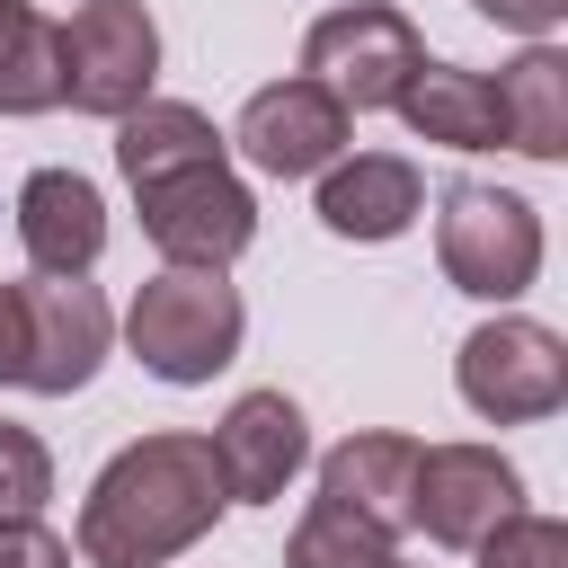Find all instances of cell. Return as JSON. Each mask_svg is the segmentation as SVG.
Wrapping results in <instances>:
<instances>
[{"instance_id":"25","label":"cell","mask_w":568,"mask_h":568,"mask_svg":"<svg viewBox=\"0 0 568 568\" xmlns=\"http://www.w3.org/2000/svg\"><path fill=\"white\" fill-rule=\"evenodd\" d=\"M390 568H408V559H390Z\"/></svg>"},{"instance_id":"3","label":"cell","mask_w":568,"mask_h":568,"mask_svg":"<svg viewBox=\"0 0 568 568\" xmlns=\"http://www.w3.org/2000/svg\"><path fill=\"white\" fill-rule=\"evenodd\" d=\"M435 266L453 293L470 302H515L532 293L541 275V213L515 195V186H488V178H453L435 195Z\"/></svg>"},{"instance_id":"21","label":"cell","mask_w":568,"mask_h":568,"mask_svg":"<svg viewBox=\"0 0 568 568\" xmlns=\"http://www.w3.org/2000/svg\"><path fill=\"white\" fill-rule=\"evenodd\" d=\"M44 497H53V453H44V435L0 417V524L36 515Z\"/></svg>"},{"instance_id":"12","label":"cell","mask_w":568,"mask_h":568,"mask_svg":"<svg viewBox=\"0 0 568 568\" xmlns=\"http://www.w3.org/2000/svg\"><path fill=\"white\" fill-rule=\"evenodd\" d=\"M337 240H399L426 213V178L399 151H346L320 169V204H311Z\"/></svg>"},{"instance_id":"18","label":"cell","mask_w":568,"mask_h":568,"mask_svg":"<svg viewBox=\"0 0 568 568\" xmlns=\"http://www.w3.org/2000/svg\"><path fill=\"white\" fill-rule=\"evenodd\" d=\"M44 106H62L53 18L27 0H0V115H44Z\"/></svg>"},{"instance_id":"23","label":"cell","mask_w":568,"mask_h":568,"mask_svg":"<svg viewBox=\"0 0 568 568\" xmlns=\"http://www.w3.org/2000/svg\"><path fill=\"white\" fill-rule=\"evenodd\" d=\"M479 18H497V27H515V36H532V44H550V27L568 18V0H470Z\"/></svg>"},{"instance_id":"5","label":"cell","mask_w":568,"mask_h":568,"mask_svg":"<svg viewBox=\"0 0 568 568\" xmlns=\"http://www.w3.org/2000/svg\"><path fill=\"white\" fill-rule=\"evenodd\" d=\"M453 390L470 417L488 426H532V417H559L568 408V337L541 328V320H479L453 355Z\"/></svg>"},{"instance_id":"17","label":"cell","mask_w":568,"mask_h":568,"mask_svg":"<svg viewBox=\"0 0 568 568\" xmlns=\"http://www.w3.org/2000/svg\"><path fill=\"white\" fill-rule=\"evenodd\" d=\"M195 160H231V142L213 133L204 106H186V98H142L133 115H115V169H124V186L169 178V169H195Z\"/></svg>"},{"instance_id":"8","label":"cell","mask_w":568,"mask_h":568,"mask_svg":"<svg viewBox=\"0 0 568 568\" xmlns=\"http://www.w3.org/2000/svg\"><path fill=\"white\" fill-rule=\"evenodd\" d=\"M524 506V470L497 444H417L408 479V524L444 550H479L506 515Z\"/></svg>"},{"instance_id":"16","label":"cell","mask_w":568,"mask_h":568,"mask_svg":"<svg viewBox=\"0 0 568 568\" xmlns=\"http://www.w3.org/2000/svg\"><path fill=\"white\" fill-rule=\"evenodd\" d=\"M497 133L524 160H568V53L559 44H524L497 80Z\"/></svg>"},{"instance_id":"9","label":"cell","mask_w":568,"mask_h":568,"mask_svg":"<svg viewBox=\"0 0 568 568\" xmlns=\"http://www.w3.org/2000/svg\"><path fill=\"white\" fill-rule=\"evenodd\" d=\"M18 302H27V373H18V390H36V399L89 390L98 364H106V346H115L106 293L89 275H27Z\"/></svg>"},{"instance_id":"20","label":"cell","mask_w":568,"mask_h":568,"mask_svg":"<svg viewBox=\"0 0 568 568\" xmlns=\"http://www.w3.org/2000/svg\"><path fill=\"white\" fill-rule=\"evenodd\" d=\"M470 559H479V568H568V524H559V515L515 506V515H506Z\"/></svg>"},{"instance_id":"7","label":"cell","mask_w":568,"mask_h":568,"mask_svg":"<svg viewBox=\"0 0 568 568\" xmlns=\"http://www.w3.org/2000/svg\"><path fill=\"white\" fill-rule=\"evenodd\" d=\"M133 204H142V240L169 266H195V275H222L257 240V195L231 178V160H195V169L142 178Z\"/></svg>"},{"instance_id":"4","label":"cell","mask_w":568,"mask_h":568,"mask_svg":"<svg viewBox=\"0 0 568 568\" xmlns=\"http://www.w3.org/2000/svg\"><path fill=\"white\" fill-rule=\"evenodd\" d=\"M417 62H426V36L390 0H346V9L311 18V36H302V80H320L346 115L399 106V89L417 80Z\"/></svg>"},{"instance_id":"10","label":"cell","mask_w":568,"mask_h":568,"mask_svg":"<svg viewBox=\"0 0 568 568\" xmlns=\"http://www.w3.org/2000/svg\"><path fill=\"white\" fill-rule=\"evenodd\" d=\"M346 133H355V115L320 89V80H266V89H248V106H240V124L222 133L257 178H320L328 160H346Z\"/></svg>"},{"instance_id":"13","label":"cell","mask_w":568,"mask_h":568,"mask_svg":"<svg viewBox=\"0 0 568 568\" xmlns=\"http://www.w3.org/2000/svg\"><path fill=\"white\" fill-rule=\"evenodd\" d=\"M18 248L36 275H89L106 248V204L80 169H36L18 186Z\"/></svg>"},{"instance_id":"14","label":"cell","mask_w":568,"mask_h":568,"mask_svg":"<svg viewBox=\"0 0 568 568\" xmlns=\"http://www.w3.org/2000/svg\"><path fill=\"white\" fill-rule=\"evenodd\" d=\"M408 479H417V435H390V426H364V435L320 453V497L364 515L390 541L408 532Z\"/></svg>"},{"instance_id":"6","label":"cell","mask_w":568,"mask_h":568,"mask_svg":"<svg viewBox=\"0 0 568 568\" xmlns=\"http://www.w3.org/2000/svg\"><path fill=\"white\" fill-rule=\"evenodd\" d=\"M53 53H62V106L71 115H133L160 80V27L142 0H80L62 27H53Z\"/></svg>"},{"instance_id":"19","label":"cell","mask_w":568,"mask_h":568,"mask_svg":"<svg viewBox=\"0 0 568 568\" xmlns=\"http://www.w3.org/2000/svg\"><path fill=\"white\" fill-rule=\"evenodd\" d=\"M390 559H399V541L373 532L364 515L328 506V497H311V515H302L293 541H284V568H390Z\"/></svg>"},{"instance_id":"22","label":"cell","mask_w":568,"mask_h":568,"mask_svg":"<svg viewBox=\"0 0 568 568\" xmlns=\"http://www.w3.org/2000/svg\"><path fill=\"white\" fill-rule=\"evenodd\" d=\"M0 568H71V541L53 524L18 515V524H0Z\"/></svg>"},{"instance_id":"24","label":"cell","mask_w":568,"mask_h":568,"mask_svg":"<svg viewBox=\"0 0 568 568\" xmlns=\"http://www.w3.org/2000/svg\"><path fill=\"white\" fill-rule=\"evenodd\" d=\"M27 373V302H18V284H0V382H18Z\"/></svg>"},{"instance_id":"2","label":"cell","mask_w":568,"mask_h":568,"mask_svg":"<svg viewBox=\"0 0 568 568\" xmlns=\"http://www.w3.org/2000/svg\"><path fill=\"white\" fill-rule=\"evenodd\" d=\"M240 337H248L240 284L195 275V266H160V275L133 293V311H124V346H133V364H142L151 382H178V390L213 382V373L240 355Z\"/></svg>"},{"instance_id":"1","label":"cell","mask_w":568,"mask_h":568,"mask_svg":"<svg viewBox=\"0 0 568 568\" xmlns=\"http://www.w3.org/2000/svg\"><path fill=\"white\" fill-rule=\"evenodd\" d=\"M222 470L204 453V435H133L80 497V568H169L178 550H195L222 515Z\"/></svg>"},{"instance_id":"11","label":"cell","mask_w":568,"mask_h":568,"mask_svg":"<svg viewBox=\"0 0 568 568\" xmlns=\"http://www.w3.org/2000/svg\"><path fill=\"white\" fill-rule=\"evenodd\" d=\"M204 453H213L231 506H275V497L311 470V417H302L284 390H240V399L222 408V426L204 435Z\"/></svg>"},{"instance_id":"15","label":"cell","mask_w":568,"mask_h":568,"mask_svg":"<svg viewBox=\"0 0 568 568\" xmlns=\"http://www.w3.org/2000/svg\"><path fill=\"white\" fill-rule=\"evenodd\" d=\"M417 142H444V151H497V89L488 71H462V62H417V80L399 89L390 106Z\"/></svg>"}]
</instances>
